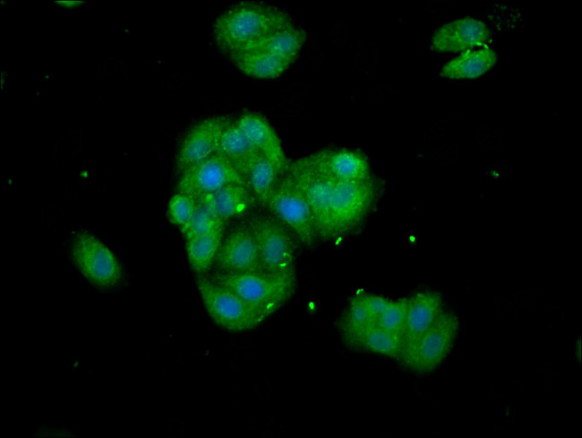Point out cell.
<instances>
[{
  "label": "cell",
  "mask_w": 582,
  "mask_h": 438,
  "mask_svg": "<svg viewBox=\"0 0 582 438\" xmlns=\"http://www.w3.org/2000/svg\"><path fill=\"white\" fill-rule=\"evenodd\" d=\"M232 122L226 116H213L195 124L178 147L175 164L179 174L215 154L223 132Z\"/></svg>",
  "instance_id": "cell-11"
},
{
  "label": "cell",
  "mask_w": 582,
  "mask_h": 438,
  "mask_svg": "<svg viewBox=\"0 0 582 438\" xmlns=\"http://www.w3.org/2000/svg\"><path fill=\"white\" fill-rule=\"evenodd\" d=\"M355 348L400 358L404 349V337L401 333L389 331L376 324L364 331Z\"/></svg>",
  "instance_id": "cell-25"
},
{
  "label": "cell",
  "mask_w": 582,
  "mask_h": 438,
  "mask_svg": "<svg viewBox=\"0 0 582 438\" xmlns=\"http://www.w3.org/2000/svg\"><path fill=\"white\" fill-rule=\"evenodd\" d=\"M442 312V298L435 291H420L407 298L404 348L430 328Z\"/></svg>",
  "instance_id": "cell-17"
},
{
  "label": "cell",
  "mask_w": 582,
  "mask_h": 438,
  "mask_svg": "<svg viewBox=\"0 0 582 438\" xmlns=\"http://www.w3.org/2000/svg\"><path fill=\"white\" fill-rule=\"evenodd\" d=\"M376 325L365 305L363 295L355 296L343 314L339 330L348 347L355 348L358 339L369 327Z\"/></svg>",
  "instance_id": "cell-24"
},
{
  "label": "cell",
  "mask_w": 582,
  "mask_h": 438,
  "mask_svg": "<svg viewBox=\"0 0 582 438\" xmlns=\"http://www.w3.org/2000/svg\"><path fill=\"white\" fill-rule=\"evenodd\" d=\"M377 193L378 185L372 176L358 181L336 182L319 238L333 239L352 232L370 211Z\"/></svg>",
  "instance_id": "cell-3"
},
{
  "label": "cell",
  "mask_w": 582,
  "mask_h": 438,
  "mask_svg": "<svg viewBox=\"0 0 582 438\" xmlns=\"http://www.w3.org/2000/svg\"><path fill=\"white\" fill-rule=\"evenodd\" d=\"M217 272L242 273L261 268L256 242L247 220L224 234L215 263Z\"/></svg>",
  "instance_id": "cell-12"
},
{
  "label": "cell",
  "mask_w": 582,
  "mask_h": 438,
  "mask_svg": "<svg viewBox=\"0 0 582 438\" xmlns=\"http://www.w3.org/2000/svg\"><path fill=\"white\" fill-rule=\"evenodd\" d=\"M73 262L81 274L100 288L121 284L124 271L119 260L98 237L87 231L75 233L70 244Z\"/></svg>",
  "instance_id": "cell-6"
},
{
  "label": "cell",
  "mask_w": 582,
  "mask_h": 438,
  "mask_svg": "<svg viewBox=\"0 0 582 438\" xmlns=\"http://www.w3.org/2000/svg\"><path fill=\"white\" fill-rule=\"evenodd\" d=\"M197 201L222 219H244L258 206L246 183L233 184L197 198Z\"/></svg>",
  "instance_id": "cell-16"
},
{
  "label": "cell",
  "mask_w": 582,
  "mask_h": 438,
  "mask_svg": "<svg viewBox=\"0 0 582 438\" xmlns=\"http://www.w3.org/2000/svg\"><path fill=\"white\" fill-rule=\"evenodd\" d=\"M224 231L185 239V252L188 262L194 273L206 274L215 265Z\"/></svg>",
  "instance_id": "cell-22"
},
{
  "label": "cell",
  "mask_w": 582,
  "mask_h": 438,
  "mask_svg": "<svg viewBox=\"0 0 582 438\" xmlns=\"http://www.w3.org/2000/svg\"><path fill=\"white\" fill-rule=\"evenodd\" d=\"M266 210L281 221L296 240L306 246L314 245L318 236L313 214L306 200L287 173L279 176Z\"/></svg>",
  "instance_id": "cell-8"
},
{
  "label": "cell",
  "mask_w": 582,
  "mask_h": 438,
  "mask_svg": "<svg viewBox=\"0 0 582 438\" xmlns=\"http://www.w3.org/2000/svg\"><path fill=\"white\" fill-rule=\"evenodd\" d=\"M306 39V32L293 23L265 35L244 49L265 51L293 64Z\"/></svg>",
  "instance_id": "cell-19"
},
{
  "label": "cell",
  "mask_w": 582,
  "mask_h": 438,
  "mask_svg": "<svg viewBox=\"0 0 582 438\" xmlns=\"http://www.w3.org/2000/svg\"><path fill=\"white\" fill-rule=\"evenodd\" d=\"M458 321L452 313L442 312L415 341L406 346L400 361L411 371L425 374L436 369L455 342Z\"/></svg>",
  "instance_id": "cell-7"
},
{
  "label": "cell",
  "mask_w": 582,
  "mask_h": 438,
  "mask_svg": "<svg viewBox=\"0 0 582 438\" xmlns=\"http://www.w3.org/2000/svg\"><path fill=\"white\" fill-rule=\"evenodd\" d=\"M197 204L196 198L178 192L167 204V217L172 224L182 231L190 221Z\"/></svg>",
  "instance_id": "cell-27"
},
{
  "label": "cell",
  "mask_w": 582,
  "mask_h": 438,
  "mask_svg": "<svg viewBox=\"0 0 582 438\" xmlns=\"http://www.w3.org/2000/svg\"><path fill=\"white\" fill-rule=\"evenodd\" d=\"M295 23L284 9L262 1H240L227 7L212 26L215 45L231 56L265 35Z\"/></svg>",
  "instance_id": "cell-1"
},
{
  "label": "cell",
  "mask_w": 582,
  "mask_h": 438,
  "mask_svg": "<svg viewBox=\"0 0 582 438\" xmlns=\"http://www.w3.org/2000/svg\"><path fill=\"white\" fill-rule=\"evenodd\" d=\"M235 124L257 152L269 159L280 175L287 171L290 160L280 138L266 118L257 113L245 112L235 120Z\"/></svg>",
  "instance_id": "cell-13"
},
{
  "label": "cell",
  "mask_w": 582,
  "mask_h": 438,
  "mask_svg": "<svg viewBox=\"0 0 582 438\" xmlns=\"http://www.w3.org/2000/svg\"><path fill=\"white\" fill-rule=\"evenodd\" d=\"M363 296L371 317L377 324L381 315L389 305L390 300L381 296L370 294H364Z\"/></svg>",
  "instance_id": "cell-29"
},
{
  "label": "cell",
  "mask_w": 582,
  "mask_h": 438,
  "mask_svg": "<svg viewBox=\"0 0 582 438\" xmlns=\"http://www.w3.org/2000/svg\"><path fill=\"white\" fill-rule=\"evenodd\" d=\"M285 173L291 177L310 206L319 237L325 225L336 182L317 165L311 154L289 161Z\"/></svg>",
  "instance_id": "cell-9"
},
{
  "label": "cell",
  "mask_w": 582,
  "mask_h": 438,
  "mask_svg": "<svg viewBox=\"0 0 582 438\" xmlns=\"http://www.w3.org/2000/svg\"><path fill=\"white\" fill-rule=\"evenodd\" d=\"M229 57L240 72L257 79L277 78L292 64L277 56L256 49H244Z\"/></svg>",
  "instance_id": "cell-20"
},
{
  "label": "cell",
  "mask_w": 582,
  "mask_h": 438,
  "mask_svg": "<svg viewBox=\"0 0 582 438\" xmlns=\"http://www.w3.org/2000/svg\"><path fill=\"white\" fill-rule=\"evenodd\" d=\"M496 61L497 55L491 48L468 51L448 62L440 74L449 79H475L488 72Z\"/></svg>",
  "instance_id": "cell-21"
},
{
  "label": "cell",
  "mask_w": 582,
  "mask_h": 438,
  "mask_svg": "<svg viewBox=\"0 0 582 438\" xmlns=\"http://www.w3.org/2000/svg\"><path fill=\"white\" fill-rule=\"evenodd\" d=\"M407 298L390 301L377 325L389 331L404 333ZM404 337V336H403Z\"/></svg>",
  "instance_id": "cell-28"
},
{
  "label": "cell",
  "mask_w": 582,
  "mask_h": 438,
  "mask_svg": "<svg viewBox=\"0 0 582 438\" xmlns=\"http://www.w3.org/2000/svg\"><path fill=\"white\" fill-rule=\"evenodd\" d=\"M79 3H80V2H76V1H73V2H72V1H70V2H68V1H63V2H60V4H61L62 5H66V6L74 5V4H79Z\"/></svg>",
  "instance_id": "cell-30"
},
{
  "label": "cell",
  "mask_w": 582,
  "mask_h": 438,
  "mask_svg": "<svg viewBox=\"0 0 582 438\" xmlns=\"http://www.w3.org/2000/svg\"><path fill=\"white\" fill-rule=\"evenodd\" d=\"M247 222L254 236L261 268L273 272L295 271V237L273 214L258 211Z\"/></svg>",
  "instance_id": "cell-4"
},
{
  "label": "cell",
  "mask_w": 582,
  "mask_h": 438,
  "mask_svg": "<svg viewBox=\"0 0 582 438\" xmlns=\"http://www.w3.org/2000/svg\"><path fill=\"white\" fill-rule=\"evenodd\" d=\"M197 287L209 316L224 330L248 331L266 320L235 293L211 277H198Z\"/></svg>",
  "instance_id": "cell-5"
},
{
  "label": "cell",
  "mask_w": 582,
  "mask_h": 438,
  "mask_svg": "<svg viewBox=\"0 0 582 438\" xmlns=\"http://www.w3.org/2000/svg\"><path fill=\"white\" fill-rule=\"evenodd\" d=\"M279 176L276 167L262 156L252 165L245 176V182L259 207L266 209Z\"/></svg>",
  "instance_id": "cell-23"
},
{
  "label": "cell",
  "mask_w": 582,
  "mask_h": 438,
  "mask_svg": "<svg viewBox=\"0 0 582 438\" xmlns=\"http://www.w3.org/2000/svg\"><path fill=\"white\" fill-rule=\"evenodd\" d=\"M225 226L222 219L197 201L190 221L181 232L184 239H188L224 231Z\"/></svg>",
  "instance_id": "cell-26"
},
{
  "label": "cell",
  "mask_w": 582,
  "mask_h": 438,
  "mask_svg": "<svg viewBox=\"0 0 582 438\" xmlns=\"http://www.w3.org/2000/svg\"><path fill=\"white\" fill-rule=\"evenodd\" d=\"M246 183L244 178L221 155L215 153L179 175L178 192L193 198L233 184Z\"/></svg>",
  "instance_id": "cell-10"
},
{
  "label": "cell",
  "mask_w": 582,
  "mask_h": 438,
  "mask_svg": "<svg viewBox=\"0 0 582 438\" xmlns=\"http://www.w3.org/2000/svg\"><path fill=\"white\" fill-rule=\"evenodd\" d=\"M317 165L335 182L358 181L372 177L367 157L359 150L338 148L311 154Z\"/></svg>",
  "instance_id": "cell-14"
},
{
  "label": "cell",
  "mask_w": 582,
  "mask_h": 438,
  "mask_svg": "<svg viewBox=\"0 0 582 438\" xmlns=\"http://www.w3.org/2000/svg\"><path fill=\"white\" fill-rule=\"evenodd\" d=\"M217 153L225 158L244 180L252 165L261 156L235 121H233L223 132Z\"/></svg>",
  "instance_id": "cell-18"
},
{
  "label": "cell",
  "mask_w": 582,
  "mask_h": 438,
  "mask_svg": "<svg viewBox=\"0 0 582 438\" xmlns=\"http://www.w3.org/2000/svg\"><path fill=\"white\" fill-rule=\"evenodd\" d=\"M490 30L482 21L463 18L439 28L431 41L432 49L438 52H457L483 45L488 40Z\"/></svg>",
  "instance_id": "cell-15"
},
{
  "label": "cell",
  "mask_w": 582,
  "mask_h": 438,
  "mask_svg": "<svg viewBox=\"0 0 582 438\" xmlns=\"http://www.w3.org/2000/svg\"><path fill=\"white\" fill-rule=\"evenodd\" d=\"M213 279L227 287L268 319L294 295L295 271L273 272L259 269L242 273L215 272Z\"/></svg>",
  "instance_id": "cell-2"
}]
</instances>
